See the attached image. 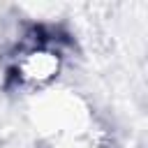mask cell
<instances>
[{"instance_id":"1","label":"cell","mask_w":148,"mask_h":148,"mask_svg":"<svg viewBox=\"0 0 148 148\" xmlns=\"http://www.w3.org/2000/svg\"><path fill=\"white\" fill-rule=\"evenodd\" d=\"M58 72V56L51 51H35L21 62V76L30 81L51 79Z\"/></svg>"}]
</instances>
